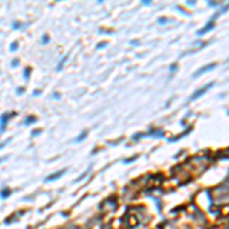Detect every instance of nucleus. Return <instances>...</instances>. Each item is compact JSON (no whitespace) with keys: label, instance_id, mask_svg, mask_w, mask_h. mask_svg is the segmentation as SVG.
Masks as SVG:
<instances>
[{"label":"nucleus","instance_id":"1","mask_svg":"<svg viewBox=\"0 0 229 229\" xmlns=\"http://www.w3.org/2000/svg\"><path fill=\"white\" fill-rule=\"evenodd\" d=\"M211 87V84H208V86H205L203 89H200V90H196L194 93H193V95H191V98L190 99H196V98H199V96H202V95H203V93L205 92H208V89Z\"/></svg>","mask_w":229,"mask_h":229},{"label":"nucleus","instance_id":"2","mask_svg":"<svg viewBox=\"0 0 229 229\" xmlns=\"http://www.w3.org/2000/svg\"><path fill=\"white\" fill-rule=\"evenodd\" d=\"M214 67H215V64H208V66H205V67H202L200 70H197L194 76H199V75H202L203 72H206V70H209V69H214Z\"/></svg>","mask_w":229,"mask_h":229},{"label":"nucleus","instance_id":"3","mask_svg":"<svg viewBox=\"0 0 229 229\" xmlns=\"http://www.w3.org/2000/svg\"><path fill=\"white\" fill-rule=\"evenodd\" d=\"M63 173H64V171H60L58 174H53V176H49L46 180H47V182H49V180H55V179H58V177H61V176H63Z\"/></svg>","mask_w":229,"mask_h":229},{"label":"nucleus","instance_id":"4","mask_svg":"<svg viewBox=\"0 0 229 229\" xmlns=\"http://www.w3.org/2000/svg\"><path fill=\"white\" fill-rule=\"evenodd\" d=\"M212 26H214L212 23H209V24H206V28H203V29H200V31H199V34H205V32H208L209 29H212Z\"/></svg>","mask_w":229,"mask_h":229},{"label":"nucleus","instance_id":"5","mask_svg":"<svg viewBox=\"0 0 229 229\" xmlns=\"http://www.w3.org/2000/svg\"><path fill=\"white\" fill-rule=\"evenodd\" d=\"M84 138H86V131H83V133H81V136H79V138H78V141H83Z\"/></svg>","mask_w":229,"mask_h":229}]
</instances>
